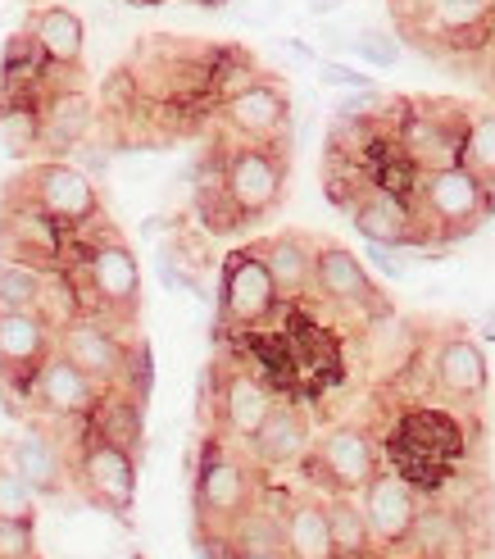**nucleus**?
Returning a JSON list of instances; mask_svg holds the SVG:
<instances>
[{
    "label": "nucleus",
    "instance_id": "nucleus-1",
    "mask_svg": "<svg viewBox=\"0 0 495 559\" xmlns=\"http://www.w3.org/2000/svg\"><path fill=\"white\" fill-rule=\"evenodd\" d=\"M77 287L82 314H96L105 323H132L142 310V269L136 255L119 241V237H100L82 250V277H69Z\"/></svg>",
    "mask_w": 495,
    "mask_h": 559
},
{
    "label": "nucleus",
    "instance_id": "nucleus-2",
    "mask_svg": "<svg viewBox=\"0 0 495 559\" xmlns=\"http://www.w3.org/2000/svg\"><path fill=\"white\" fill-rule=\"evenodd\" d=\"M405 115L396 119L391 136L400 155L414 164L419 174H436V169H450V164L463 159V115L459 105L450 100H423V105H400Z\"/></svg>",
    "mask_w": 495,
    "mask_h": 559
},
{
    "label": "nucleus",
    "instance_id": "nucleus-3",
    "mask_svg": "<svg viewBox=\"0 0 495 559\" xmlns=\"http://www.w3.org/2000/svg\"><path fill=\"white\" fill-rule=\"evenodd\" d=\"M19 195H27L41 214H50L64 233H77L100 218V191L96 182L69 159H41L23 178L10 182Z\"/></svg>",
    "mask_w": 495,
    "mask_h": 559
},
{
    "label": "nucleus",
    "instance_id": "nucleus-4",
    "mask_svg": "<svg viewBox=\"0 0 495 559\" xmlns=\"http://www.w3.org/2000/svg\"><path fill=\"white\" fill-rule=\"evenodd\" d=\"M391 460L409 487H442L459 464V428L436 409L409 414L391 437Z\"/></svg>",
    "mask_w": 495,
    "mask_h": 559
},
{
    "label": "nucleus",
    "instance_id": "nucleus-5",
    "mask_svg": "<svg viewBox=\"0 0 495 559\" xmlns=\"http://www.w3.org/2000/svg\"><path fill=\"white\" fill-rule=\"evenodd\" d=\"M224 191L232 210L241 214V223L264 218L273 205L282 201L287 191V155L282 146H251V142H237L224 151Z\"/></svg>",
    "mask_w": 495,
    "mask_h": 559
},
{
    "label": "nucleus",
    "instance_id": "nucleus-6",
    "mask_svg": "<svg viewBox=\"0 0 495 559\" xmlns=\"http://www.w3.org/2000/svg\"><path fill=\"white\" fill-rule=\"evenodd\" d=\"M255 506V468L224 445H209L196 473V514L214 537H228L232 523Z\"/></svg>",
    "mask_w": 495,
    "mask_h": 559
},
{
    "label": "nucleus",
    "instance_id": "nucleus-7",
    "mask_svg": "<svg viewBox=\"0 0 495 559\" xmlns=\"http://www.w3.org/2000/svg\"><path fill=\"white\" fill-rule=\"evenodd\" d=\"M73 483L96 510L132 514V506H136V455L123 451V445H114V441L96 437V432H87L77 445Z\"/></svg>",
    "mask_w": 495,
    "mask_h": 559
},
{
    "label": "nucleus",
    "instance_id": "nucleus-8",
    "mask_svg": "<svg viewBox=\"0 0 495 559\" xmlns=\"http://www.w3.org/2000/svg\"><path fill=\"white\" fill-rule=\"evenodd\" d=\"M55 350L69 355L73 365L87 373L100 391L109 386H128V373H132V350L114 323H105L96 314H77L69 328L55 332Z\"/></svg>",
    "mask_w": 495,
    "mask_h": 559
},
{
    "label": "nucleus",
    "instance_id": "nucleus-9",
    "mask_svg": "<svg viewBox=\"0 0 495 559\" xmlns=\"http://www.w3.org/2000/svg\"><path fill=\"white\" fill-rule=\"evenodd\" d=\"M282 305L278 287L264 269L259 246H245L232 250L228 264H224V283H218V310H224V323L237 332H255L273 319V310Z\"/></svg>",
    "mask_w": 495,
    "mask_h": 559
},
{
    "label": "nucleus",
    "instance_id": "nucleus-10",
    "mask_svg": "<svg viewBox=\"0 0 495 559\" xmlns=\"http://www.w3.org/2000/svg\"><path fill=\"white\" fill-rule=\"evenodd\" d=\"M218 123H224L237 142L251 146H287L291 132V100L273 78H259L251 87L232 92L228 100H218Z\"/></svg>",
    "mask_w": 495,
    "mask_h": 559
},
{
    "label": "nucleus",
    "instance_id": "nucleus-11",
    "mask_svg": "<svg viewBox=\"0 0 495 559\" xmlns=\"http://www.w3.org/2000/svg\"><path fill=\"white\" fill-rule=\"evenodd\" d=\"M419 205H423V214H427L446 237H463L486 210H495L491 191H486L469 169H463V164H450V169L423 174V178H419Z\"/></svg>",
    "mask_w": 495,
    "mask_h": 559
},
{
    "label": "nucleus",
    "instance_id": "nucleus-12",
    "mask_svg": "<svg viewBox=\"0 0 495 559\" xmlns=\"http://www.w3.org/2000/svg\"><path fill=\"white\" fill-rule=\"evenodd\" d=\"M0 260H19L33 269H60L64 260V228L41 214L27 195H10V210L0 214Z\"/></svg>",
    "mask_w": 495,
    "mask_h": 559
},
{
    "label": "nucleus",
    "instance_id": "nucleus-13",
    "mask_svg": "<svg viewBox=\"0 0 495 559\" xmlns=\"http://www.w3.org/2000/svg\"><path fill=\"white\" fill-rule=\"evenodd\" d=\"M50 350L55 328L37 310H0V391L27 396V382Z\"/></svg>",
    "mask_w": 495,
    "mask_h": 559
},
{
    "label": "nucleus",
    "instance_id": "nucleus-14",
    "mask_svg": "<svg viewBox=\"0 0 495 559\" xmlns=\"http://www.w3.org/2000/svg\"><path fill=\"white\" fill-rule=\"evenodd\" d=\"M27 405H37L46 418H87L92 414V405L100 401V386L82 373L69 355H60V350H50L41 365H37V373H33V382H27V396H23Z\"/></svg>",
    "mask_w": 495,
    "mask_h": 559
},
{
    "label": "nucleus",
    "instance_id": "nucleus-15",
    "mask_svg": "<svg viewBox=\"0 0 495 559\" xmlns=\"http://www.w3.org/2000/svg\"><path fill=\"white\" fill-rule=\"evenodd\" d=\"M314 292H318L327 305H341V310H360V314H369V319L387 314V300L377 296L364 260L354 255V250H346V246H318V255H314Z\"/></svg>",
    "mask_w": 495,
    "mask_h": 559
},
{
    "label": "nucleus",
    "instance_id": "nucleus-16",
    "mask_svg": "<svg viewBox=\"0 0 495 559\" xmlns=\"http://www.w3.org/2000/svg\"><path fill=\"white\" fill-rule=\"evenodd\" d=\"M360 510L373 533V546H400L419 527V496L396 473H373L360 487Z\"/></svg>",
    "mask_w": 495,
    "mask_h": 559
},
{
    "label": "nucleus",
    "instance_id": "nucleus-17",
    "mask_svg": "<svg viewBox=\"0 0 495 559\" xmlns=\"http://www.w3.org/2000/svg\"><path fill=\"white\" fill-rule=\"evenodd\" d=\"M350 223L364 241H382V246H427V228L414 214V201H400V195L369 187L360 201L350 205Z\"/></svg>",
    "mask_w": 495,
    "mask_h": 559
},
{
    "label": "nucleus",
    "instance_id": "nucleus-18",
    "mask_svg": "<svg viewBox=\"0 0 495 559\" xmlns=\"http://www.w3.org/2000/svg\"><path fill=\"white\" fill-rule=\"evenodd\" d=\"M37 115H41V151L55 155H69L77 142H87L96 132V105L82 87H50L37 100Z\"/></svg>",
    "mask_w": 495,
    "mask_h": 559
},
{
    "label": "nucleus",
    "instance_id": "nucleus-19",
    "mask_svg": "<svg viewBox=\"0 0 495 559\" xmlns=\"http://www.w3.org/2000/svg\"><path fill=\"white\" fill-rule=\"evenodd\" d=\"M27 37H33V46L41 50V60L50 69H82V50H87V23H82L77 10L69 5H41L27 14Z\"/></svg>",
    "mask_w": 495,
    "mask_h": 559
},
{
    "label": "nucleus",
    "instance_id": "nucleus-20",
    "mask_svg": "<svg viewBox=\"0 0 495 559\" xmlns=\"http://www.w3.org/2000/svg\"><path fill=\"white\" fill-rule=\"evenodd\" d=\"M318 468L327 473V483H333V491H360L373 473H377V451H373V441L364 428H333L323 441H318V451H314Z\"/></svg>",
    "mask_w": 495,
    "mask_h": 559
},
{
    "label": "nucleus",
    "instance_id": "nucleus-21",
    "mask_svg": "<svg viewBox=\"0 0 495 559\" xmlns=\"http://www.w3.org/2000/svg\"><path fill=\"white\" fill-rule=\"evenodd\" d=\"M10 468L37 496H60L69 487V460L60 451V441L41 428H27L10 441Z\"/></svg>",
    "mask_w": 495,
    "mask_h": 559
},
{
    "label": "nucleus",
    "instance_id": "nucleus-22",
    "mask_svg": "<svg viewBox=\"0 0 495 559\" xmlns=\"http://www.w3.org/2000/svg\"><path fill=\"white\" fill-rule=\"evenodd\" d=\"M273 405L278 401H273L268 382L245 373V369L228 373L224 386H218V424H224V432L237 441H251L259 432V424L273 414Z\"/></svg>",
    "mask_w": 495,
    "mask_h": 559
},
{
    "label": "nucleus",
    "instance_id": "nucleus-23",
    "mask_svg": "<svg viewBox=\"0 0 495 559\" xmlns=\"http://www.w3.org/2000/svg\"><path fill=\"white\" fill-rule=\"evenodd\" d=\"M251 445L255 464L264 468H287L295 460L310 455V418L300 414L295 405H273V414L259 424V432L245 441Z\"/></svg>",
    "mask_w": 495,
    "mask_h": 559
},
{
    "label": "nucleus",
    "instance_id": "nucleus-24",
    "mask_svg": "<svg viewBox=\"0 0 495 559\" xmlns=\"http://www.w3.org/2000/svg\"><path fill=\"white\" fill-rule=\"evenodd\" d=\"M259 255H264V269L273 277V287H278L282 300H300L310 287H314V255L318 246L300 233H278L259 241Z\"/></svg>",
    "mask_w": 495,
    "mask_h": 559
},
{
    "label": "nucleus",
    "instance_id": "nucleus-25",
    "mask_svg": "<svg viewBox=\"0 0 495 559\" xmlns=\"http://www.w3.org/2000/svg\"><path fill=\"white\" fill-rule=\"evenodd\" d=\"M432 382L450 401L482 396L486 391V355H482V346L469 342V337L442 342V350H436V359H432Z\"/></svg>",
    "mask_w": 495,
    "mask_h": 559
},
{
    "label": "nucleus",
    "instance_id": "nucleus-26",
    "mask_svg": "<svg viewBox=\"0 0 495 559\" xmlns=\"http://www.w3.org/2000/svg\"><path fill=\"white\" fill-rule=\"evenodd\" d=\"M82 424H87V432L123 445V451H132V455L142 451V401H136L132 391H123V386L100 391V401L92 405V414L82 418Z\"/></svg>",
    "mask_w": 495,
    "mask_h": 559
},
{
    "label": "nucleus",
    "instance_id": "nucleus-27",
    "mask_svg": "<svg viewBox=\"0 0 495 559\" xmlns=\"http://www.w3.org/2000/svg\"><path fill=\"white\" fill-rule=\"evenodd\" d=\"M282 555L287 559H337L323 500H295L282 514Z\"/></svg>",
    "mask_w": 495,
    "mask_h": 559
},
{
    "label": "nucleus",
    "instance_id": "nucleus-28",
    "mask_svg": "<svg viewBox=\"0 0 495 559\" xmlns=\"http://www.w3.org/2000/svg\"><path fill=\"white\" fill-rule=\"evenodd\" d=\"M323 510H327V533H333L337 559H369L373 533L364 523L360 500H350V491H333V500H323Z\"/></svg>",
    "mask_w": 495,
    "mask_h": 559
},
{
    "label": "nucleus",
    "instance_id": "nucleus-29",
    "mask_svg": "<svg viewBox=\"0 0 495 559\" xmlns=\"http://www.w3.org/2000/svg\"><path fill=\"white\" fill-rule=\"evenodd\" d=\"M0 146L10 159H33L41 151V115L37 100L0 96Z\"/></svg>",
    "mask_w": 495,
    "mask_h": 559
},
{
    "label": "nucleus",
    "instance_id": "nucleus-30",
    "mask_svg": "<svg viewBox=\"0 0 495 559\" xmlns=\"http://www.w3.org/2000/svg\"><path fill=\"white\" fill-rule=\"evenodd\" d=\"M495 0H427V23L446 37H486Z\"/></svg>",
    "mask_w": 495,
    "mask_h": 559
},
{
    "label": "nucleus",
    "instance_id": "nucleus-31",
    "mask_svg": "<svg viewBox=\"0 0 495 559\" xmlns=\"http://www.w3.org/2000/svg\"><path fill=\"white\" fill-rule=\"evenodd\" d=\"M459 164L486 191L495 187V115H469V123H463V159Z\"/></svg>",
    "mask_w": 495,
    "mask_h": 559
},
{
    "label": "nucleus",
    "instance_id": "nucleus-32",
    "mask_svg": "<svg viewBox=\"0 0 495 559\" xmlns=\"http://www.w3.org/2000/svg\"><path fill=\"white\" fill-rule=\"evenodd\" d=\"M50 269H33L19 260H0V310H37Z\"/></svg>",
    "mask_w": 495,
    "mask_h": 559
},
{
    "label": "nucleus",
    "instance_id": "nucleus-33",
    "mask_svg": "<svg viewBox=\"0 0 495 559\" xmlns=\"http://www.w3.org/2000/svg\"><path fill=\"white\" fill-rule=\"evenodd\" d=\"M350 50L373 69H396L400 64V37L387 33V27H360V33L350 37Z\"/></svg>",
    "mask_w": 495,
    "mask_h": 559
},
{
    "label": "nucleus",
    "instance_id": "nucleus-34",
    "mask_svg": "<svg viewBox=\"0 0 495 559\" xmlns=\"http://www.w3.org/2000/svg\"><path fill=\"white\" fill-rule=\"evenodd\" d=\"M0 519H33L37 523V491L0 460Z\"/></svg>",
    "mask_w": 495,
    "mask_h": 559
},
{
    "label": "nucleus",
    "instance_id": "nucleus-35",
    "mask_svg": "<svg viewBox=\"0 0 495 559\" xmlns=\"http://www.w3.org/2000/svg\"><path fill=\"white\" fill-rule=\"evenodd\" d=\"M0 559H37L33 519H0Z\"/></svg>",
    "mask_w": 495,
    "mask_h": 559
},
{
    "label": "nucleus",
    "instance_id": "nucleus-36",
    "mask_svg": "<svg viewBox=\"0 0 495 559\" xmlns=\"http://www.w3.org/2000/svg\"><path fill=\"white\" fill-rule=\"evenodd\" d=\"M318 82H323V87H337V92H364V87H373V78L364 69H350L341 60H318Z\"/></svg>",
    "mask_w": 495,
    "mask_h": 559
},
{
    "label": "nucleus",
    "instance_id": "nucleus-37",
    "mask_svg": "<svg viewBox=\"0 0 495 559\" xmlns=\"http://www.w3.org/2000/svg\"><path fill=\"white\" fill-rule=\"evenodd\" d=\"M391 100L382 96L377 87H364V92H346L341 100H337V119H373V115H382Z\"/></svg>",
    "mask_w": 495,
    "mask_h": 559
},
{
    "label": "nucleus",
    "instance_id": "nucleus-38",
    "mask_svg": "<svg viewBox=\"0 0 495 559\" xmlns=\"http://www.w3.org/2000/svg\"><path fill=\"white\" fill-rule=\"evenodd\" d=\"M364 260L382 273V277H391V283H400V277H409V264L400 260V250L396 246H382V241H364Z\"/></svg>",
    "mask_w": 495,
    "mask_h": 559
},
{
    "label": "nucleus",
    "instance_id": "nucleus-39",
    "mask_svg": "<svg viewBox=\"0 0 495 559\" xmlns=\"http://www.w3.org/2000/svg\"><path fill=\"white\" fill-rule=\"evenodd\" d=\"M69 155H73V164H77V169L87 174L92 182H96V178H105V169H109V146L92 142V136H87V142H77Z\"/></svg>",
    "mask_w": 495,
    "mask_h": 559
},
{
    "label": "nucleus",
    "instance_id": "nucleus-40",
    "mask_svg": "<svg viewBox=\"0 0 495 559\" xmlns=\"http://www.w3.org/2000/svg\"><path fill=\"white\" fill-rule=\"evenodd\" d=\"M278 14H282V0H241V5H237V19L251 23V27H264Z\"/></svg>",
    "mask_w": 495,
    "mask_h": 559
},
{
    "label": "nucleus",
    "instance_id": "nucleus-41",
    "mask_svg": "<svg viewBox=\"0 0 495 559\" xmlns=\"http://www.w3.org/2000/svg\"><path fill=\"white\" fill-rule=\"evenodd\" d=\"M273 50H278L282 60H291V64H314V46L295 41V37H278V41H273Z\"/></svg>",
    "mask_w": 495,
    "mask_h": 559
},
{
    "label": "nucleus",
    "instance_id": "nucleus-42",
    "mask_svg": "<svg viewBox=\"0 0 495 559\" xmlns=\"http://www.w3.org/2000/svg\"><path fill=\"white\" fill-rule=\"evenodd\" d=\"M346 5V0H305V10L310 14H318V19H327V14H337Z\"/></svg>",
    "mask_w": 495,
    "mask_h": 559
},
{
    "label": "nucleus",
    "instance_id": "nucleus-43",
    "mask_svg": "<svg viewBox=\"0 0 495 559\" xmlns=\"http://www.w3.org/2000/svg\"><path fill=\"white\" fill-rule=\"evenodd\" d=\"M228 559H287V555H282V550H237V546H232Z\"/></svg>",
    "mask_w": 495,
    "mask_h": 559
}]
</instances>
